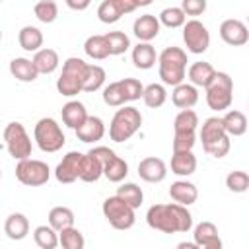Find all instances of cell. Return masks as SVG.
Listing matches in <instances>:
<instances>
[{"label":"cell","mask_w":249,"mask_h":249,"mask_svg":"<svg viewBox=\"0 0 249 249\" xmlns=\"http://www.w3.org/2000/svg\"><path fill=\"white\" fill-rule=\"evenodd\" d=\"M220 37L224 43L231 45V47H241L249 41V29L241 19H224L220 23Z\"/></svg>","instance_id":"obj_14"},{"label":"cell","mask_w":249,"mask_h":249,"mask_svg":"<svg viewBox=\"0 0 249 249\" xmlns=\"http://www.w3.org/2000/svg\"><path fill=\"white\" fill-rule=\"evenodd\" d=\"M202 150L212 158H224L230 152V134L224 128L222 117H208L198 132Z\"/></svg>","instance_id":"obj_3"},{"label":"cell","mask_w":249,"mask_h":249,"mask_svg":"<svg viewBox=\"0 0 249 249\" xmlns=\"http://www.w3.org/2000/svg\"><path fill=\"white\" fill-rule=\"evenodd\" d=\"M158 56L160 54L150 43H138L136 47H132V62L140 70H150L158 62Z\"/></svg>","instance_id":"obj_26"},{"label":"cell","mask_w":249,"mask_h":249,"mask_svg":"<svg viewBox=\"0 0 249 249\" xmlns=\"http://www.w3.org/2000/svg\"><path fill=\"white\" fill-rule=\"evenodd\" d=\"M103 175V163L97 156H93L91 152L84 154V161H82V175L80 179L86 183H95L99 177Z\"/></svg>","instance_id":"obj_33"},{"label":"cell","mask_w":249,"mask_h":249,"mask_svg":"<svg viewBox=\"0 0 249 249\" xmlns=\"http://www.w3.org/2000/svg\"><path fill=\"white\" fill-rule=\"evenodd\" d=\"M103 103L109 107H123L126 103V93L123 88V82H111L103 88Z\"/></svg>","instance_id":"obj_36"},{"label":"cell","mask_w":249,"mask_h":249,"mask_svg":"<svg viewBox=\"0 0 249 249\" xmlns=\"http://www.w3.org/2000/svg\"><path fill=\"white\" fill-rule=\"evenodd\" d=\"M198 126V115L193 109H185L179 111L175 121H173V132L175 134H189V132H196Z\"/></svg>","instance_id":"obj_35"},{"label":"cell","mask_w":249,"mask_h":249,"mask_svg":"<svg viewBox=\"0 0 249 249\" xmlns=\"http://www.w3.org/2000/svg\"><path fill=\"white\" fill-rule=\"evenodd\" d=\"M195 144H196V132L173 134V152H193Z\"/></svg>","instance_id":"obj_46"},{"label":"cell","mask_w":249,"mask_h":249,"mask_svg":"<svg viewBox=\"0 0 249 249\" xmlns=\"http://www.w3.org/2000/svg\"><path fill=\"white\" fill-rule=\"evenodd\" d=\"M4 233L12 241H19V239L27 237V233H29V220L25 218V214H21V212L10 214L6 218V222H4Z\"/></svg>","instance_id":"obj_23"},{"label":"cell","mask_w":249,"mask_h":249,"mask_svg":"<svg viewBox=\"0 0 249 249\" xmlns=\"http://www.w3.org/2000/svg\"><path fill=\"white\" fill-rule=\"evenodd\" d=\"M10 72H12V76H14L16 80H19V82H33V80H37V76H39V72H37L33 60L23 58V56H18V58H14V60L10 62Z\"/></svg>","instance_id":"obj_28"},{"label":"cell","mask_w":249,"mask_h":249,"mask_svg":"<svg viewBox=\"0 0 249 249\" xmlns=\"http://www.w3.org/2000/svg\"><path fill=\"white\" fill-rule=\"evenodd\" d=\"M76 136L78 140L86 142V144H91V142H97L105 136V123L99 119V117H93L89 115L88 121L76 130Z\"/></svg>","instance_id":"obj_22"},{"label":"cell","mask_w":249,"mask_h":249,"mask_svg":"<svg viewBox=\"0 0 249 249\" xmlns=\"http://www.w3.org/2000/svg\"><path fill=\"white\" fill-rule=\"evenodd\" d=\"M86 70H88V62L78 58V56H70L64 60L62 64V72L56 80V89L60 95L66 97H74L80 91H84V78H86Z\"/></svg>","instance_id":"obj_4"},{"label":"cell","mask_w":249,"mask_h":249,"mask_svg":"<svg viewBox=\"0 0 249 249\" xmlns=\"http://www.w3.org/2000/svg\"><path fill=\"white\" fill-rule=\"evenodd\" d=\"M196 171V156L193 152H173L171 156V173L179 177H189Z\"/></svg>","instance_id":"obj_24"},{"label":"cell","mask_w":249,"mask_h":249,"mask_svg":"<svg viewBox=\"0 0 249 249\" xmlns=\"http://www.w3.org/2000/svg\"><path fill=\"white\" fill-rule=\"evenodd\" d=\"M123 88H124V93H126V101H136L144 95V86L140 80L136 78H123Z\"/></svg>","instance_id":"obj_45"},{"label":"cell","mask_w":249,"mask_h":249,"mask_svg":"<svg viewBox=\"0 0 249 249\" xmlns=\"http://www.w3.org/2000/svg\"><path fill=\"white\" fill-rule=\"evenodd\" d=\"M103 216L107 218V222L115 228V230H130L136 222V216H134V208L128 206L123 198H119L117 195L115 196H109L103 200Z\"/></svg>","instance_id":"obj_9"},{"label":"cell","mask_w":249,"mask_h":249,"mask_svg":"<svg viewBox=\"0 0 249 249\" xmlns=\"http://www.w3.org/2000/svg\"><path fill=\"white\" fill-rule=\"evenodd\" d=\"M187 76H189V82L195 86V88H208L216 76V70L210 62H204V60H198V62H193L187 70Z\"/></svg>","instance_id":"obj_20"},{"label":"cell","mask_w":249,"mask_h":249,"mask_svg":"<svg viewBox=\"0 0 249 249\" xmlns=\"http://www.w3.org/2000/svg\"><path fill=\"white\" fill-rule=\"evenodd\" d=\"M187 53L179 47H165L158 56V72L165 86H181L187 78Z\"/></svg>","instance_id":"obj_2"},{"label":"cell","mask_w":249,"mask_h":249,"mask_svg":"<svg viewBox=\"0 0 249 249\" xmlns=\"http://www.w3.org/2000/svg\"><path fill=\"white\" fill-rule=\"evenodd\" d=\"M142 99H144L146 107H150V109H158V107H161V105L165 103V99H167V91H165V88H163L161 84H148V86L144 88V95H142Z\"/></svg>","instance_id":"obj_39"},{"label":"cell","mask_w":249,"mask_h":249,"mask_svg":"<svg viewBox=\"0 0 249 249\" xmlns=\"http://www.w3.org/2000/svg\"><path fill=\"white\" fill-rule=\"evenodd\" d=\"M60 115H62V123L72 128V130H78L86 121H88V111H86V105L82 101H68L62 105L60 109Z\"/></svg>","instance_id":"obj_18"},{"label":"cell","mask_w":249,"mask_h":249,"mask_svg":"<svg viewBox=\"0 0 249 249\" xmlns=\"http://www.w3.org/2000/svg\"><path fill=\"white\" fill-rule=\"evenodd\" d=\"M169 196L173 202L181 204V206H189L193 202H196L198 198V189L195 183L187 181V179H179L175 183H171L169 187Z\"/></svg>","instance_id":"obj_19"},{"label":"cell","mask_w":249,"mask_h":249,"mask_svg":"<svg viewBox=\"0 0 249 249\" xmlns=\"http://www.w3.org/2000/svg\"><path fill=\"white\" fill-rule=\"evenodd\" d=\"M181 10L185 12V16H200L206 10V2L204 0H183Z\"/></svg>","instance_id":"obj_47"},{"label":"cell","mask_w":249,"mask_h":249,"mask_svg":"<svg viewBox=\"0 0 249 249\" xmlns=\"http://www.w3.org/2000/svg\"><path fill=\"white\" fill-rule=\"evenodd\" d=\"M58 237H60V247L62 249H84V245H86V239H84V235L78 228L62 230L58 233Z\"/></svg>","instance_id":"obj_43"},{"label":"cell","mask_w":249,"mask_h":249,"mask_svg":"<svg viewBox=\"0 0 249 249\" xmlns=\"http://www.w3.org/2000/svg\"><path fill=\"white\" fill-rule=\"evenodd\" d=\"M160 19L152 14H142L132 23V33L138 39V43H150L160 33Z\"/></svg>","instance_id":"obj_15"},{"label":"cell","mask_w":249,"mask_h":249,"mask_svg":"<svg viewBox=\"0 0 249 249\" xmlns=\"http://www.w3.org/2000/svg\"><path fill=\"white\" fill-rule=\"evenodd\" d=\"M4 144H6L8 154L18 161L29 160L31 150H33L31 138H29L25 126L21 123H18V121H12V123L6 124V128H4Z\"/></svg>","instance_id":"obj_7"},{"label":"cell","mask_w":249,"mask_h":249,"mask_svg":"<svg viewBox=\"0 0 249 249\" xmlns=\"http://www.w3.org/2000/svg\"><path fill=\"white\" fill-rule=\"evenodd\" d=\"M193 239L198 249H222V239L218 235V228L212 222H200L195 226Z\"/></svg>","instance_id":"obj_17"},{"label":"cell","mask_w":249,"mask_h":249,"mask_svg":"<svg viewBox=\"0 0 249 249\" xmlns=\"http://www.w3.org/2000/svg\"><path fill=\"white\" fill-rule=\"evenodd\" d=\"M222 123H224V128L230 136H241L247 130V117L237 109L226 111V115L222 117Z\"/></svg>","instance_id":"obj_31"},{"label":"cell","mask_w":249,"mask_h":249,"mask_svg":"<svg viewBox=\"0 0 249 249\" xmlns=\"http://www.w3.org/2000/svg\"><path fill=\"white\" fill-rule=\"evenodd\" d=\"M84 51L93 60H103V58L111 56V49H109L105 35H89L84 43Z\"/></svg>","instance_id":"obj_29"},{"label":"cell","mask_w":249,"mask_h":249,"mask_svg":"<svg viewBox=\"0 0 249 249\" xmlns=\"http://www.w3.org/2000/svg\"><path fill=\"white\" fill-rule=\"evenodd\" d=\"M82 161H84V154L80 152H68L56 165L54 169V177L58 183H64V185H70L74 181L80 179L82 175Z\"/></svg>","instance_id":"obj_13"},{"label":"cell","mask_w":249,"mask_h":249,"mask_svg":"<svg viewBox=\"0 0 249 249\" xmlns=\"http://www.w3.org/2000/svg\"><path fill=\"white\" fill-rule=\"evenodd\" d=\"M165 175H167V165H165L163 160L154 158V156L140 160V163H138V177L144 179L146 183H161L165 179Z\"/></svg>","instance_id":"obj_16"},{"label":"cell","mask_w":249,"mask_h":249,"mask_svg":"<svg viewBox=\"0 0 249 249\" xmlns=\"http://www.w3.org/2000/svg\"><path fill=\"white\" fill-rule=\"evenodd\" d=\"M33 239L37 243L39 249H56V245H60V237L58 231L51 226H37L33 230Z\"/></svg>","instance_id":"obj_34"},{"label":"cell","mask_w":249,"mask_h":249,"mask_svg":"<svg viewBox=\"0 0 249 249\" xmlns=\"http://www.w3.org/2000/svg\"><path fill=\"white\" fill-rule=\"evenodd\" d=\"M74 212L68 208V206H54L51 208L49 212V226L54 228L58 233L62 230H68V228H74Z\"/></svg>","instance_id":"obj_32"},{"label":"cell","mask_w":249,"mask_h":249,"mask_svg":"<svg viewBox=\"0 0 249 249\" xmlns=\"http://www.w3.org/2000/svg\"><path fill=\"white\" fill-rule=\"evenodd\" d=\"M105 37H107V43H109V49H111V56L123 54L130 49V39L123 31H107Z\"/></svg>","instance_id":"obj_42"},{"label":"cell","mask_w":249,"mask_h":249,"mask_svg":"<svg viewBox=\"0 0 249 249\" xmlns=\"http://www.w3.org/2000/svg\"><path fill=\"white\" fill-rule=\"evenodd\" d=\"M117 196L119 198H123L128 206H132L134 210L142 204V200H144V193H142V189L136 185V183H124V185H121L119 189H117Z\"/></svg>","instance_id":"obj_40"},{"label":"cell","mask_w":249,"mask_h":249,"mask_svg":"<svg viewBox=\"0 0 249 249\" xmlns=\"http://www.w3.org/2000/svg\"><path fill=\"white\" fill-rule=\"evenodd\" d=\"M233 99V80L226 72H216L212 84L206 88V103L212 111H226L230 109Z\"/></svg>","instance_id":"obj_8"},{"label":"cell","mask_w":249,"mask_h":249,"mask_svg":"<svg viewBox=\"0 0 249 249\" xmlns=\"http://www.w3.org/2000/svg\"><path fill=\"white\" fill-rule=\"evenodd\" d=\"M183 43L189 53L193 54H202L210 47V33L206 25L198 19H189L183 25Z\"/></svg>","instance_id":"obj_11"},{"label":"cell","mask_w":249,"mask_h":249,"mask_svg":"<svg viewBox=\"0 0 249 249\" xmlns=\"http://www.w3.org/2000/svg\"><path fill=\"white\" fill-rule=\"evenodd\" d=\"M66 6L72 8V10H86V8L89 6V2H88V0H84V2H72V0H66Z\"/></svg>","instance_id":"obj_48"},{"label":"cell","mask_w":249,"mask_h":249,"mask_svg":"<svg viewBox=\"0 0 249 249\" xmlns=\"http://www.w3.org/2000/svg\"><path fill=\"white\" fill-rule=\"evenodd\" d=\"M175 249H198V245L195 241H181V243H177Z\"/></svg>","instance_id":"obj_49"},{"label":"cell","mask_w":249,"mask_h":249,"mask_svg":"<svg viewBox=\"0 0 249 249\" xmlns=\"http://www.w3.org/2000/svg\"><path fill=\"white\" fill-rule=\"evenodd\" d=\"M33 138H35V144L39 146V150L47 152V154L58 152L66 142V136L60 128V124L51 117H43L37 121L35 128H33Z\"/></svg>","instance_id":"obj_6"},{"label":"cell","mask_w":249,"mask_h":249,"mask_svg":"<svg viewBox=\"0 0 249 249\" xmlns=\"http://www.w3.org/2000/svg\"><path fill=\"white\" fill-rule=\"evenodd\" d=\"M142 126V115L136 107L132 105H124L121 109H117V113L111 119L109 124V138L113 142H126L128 138H132L138 128Z\"/></svg>","instance_id":"obj_5"},{"label":"cell","mask_w":249,"mask_h":249,"mask_svg":"<svg viewBox=\"0 0 249 249\" xmlns=\"http://www.w3.org/2000/svg\"><path fill=\"white\" fill-rule=\"evenodd\" d=\"M103 175H105L111 183H121V181L128 175V163H126L123 158H119L117 154H111L109 160H107L105 165H103Z\"/></svg>","instance_id":"obj_30"},{"label":"cell","mask_w":249,"mask_h":249,"mask_svg":"<svg viewBox=\"0 0 249 249\" xmlns=\"http://www.w3.org/2000/svg\"><path fill=\"white\" fill-rule=\"evenodd\" d=\"M247 21H249V16H247Z\"/></svg>","instance_id":"obj_50"},{"label":"cell","mask_w":249,"mask_h":249,"mask_svg":"<svg viewBox=\"0 0 249 249\" xmlns=\"http://www.w3.org/2000/svg\"><path fill=\"white\" fill-rule=\"evenodd\" d=\"M171 101H173V105L179 107L181 111L193 109V107L196 105V101H198V89H196L193 84L183 82L181 86L173 88V91H171Z\"/></svg>","instance_id":"obj_21"},{"label":"cell","mask_w":249,"mask_h":249,"mask_svg":"<svg viewBox=\"0 0 249 249\" xmlns=\"http://www.w3.org/2000/svg\"><path fill=\"white\" fill-rule=\"evenodd\" d=\"M31 60H33V64H35L39 74H53L60 64L58 53L54 49H49V47H45L39 53H35Z\"/></svg>","instance_id":"obj_27"},{"label":"cell","mask_w":249,"mask_h":249,"mask_svg":"<svg viewBox=\"0 0 249 249\" xmlns=\"http://www.w3.org/2000/svg\"><path fill=\"white\" fill-rule=\"evenodd\" d=\"M105 78H107V74L99 64H88L86 78H84V91H88V93L97 91L99 88H103Z\"/></svg>","instance_id":"obj_38"},{"label":"cell","mask_w":249,"mask_h":249,"mask_svg":"<svg viewBox=\"0 0 249 249\" xmlns=\"http://www.w3.org/2000/svg\"><path fill=\"white\" fill-rule=\"evenodd\" d=\"M18 43L27 53H39L43 47V33L35 25H25L18 33Z\"/></svg>","instance_id":"obj_25"},{"label":"cell","mask_w":249,"mask_h":249,"mask_svg":"<svg viewBox=\"0 0 249 249\" xmlns=\"http://www.w3.org/2000/svg\"><path fill=\"white\" fill-rule=\"evenodd\" d=\"M150 2L144 0V2H132V0H103L99 6H97V18L99 21L103 23H115L119 21L124 14H130L134 12L136 8L140 6H148Z\"/></svg>","instance_id":"obj_12"},{"label":"cell","mask_w":249,"mask_h":249,"mask_svg":"<svg viewBox=\"0 0 249 249\" xmlns=\"http://www.w3.org/2000/svg\"><path fill=\"white\" fill-rule=\"evenodd\" d=\"M146 222L152 230L163 233H179V231H189L193 228L191 212L187 210V206H181L177 202L150 206L146 212Z\"/></svg>","instance_id":"obj_1"},{"label":"cell","mask_w":249,"mask_h":249,"mask_svg":"<svg viewBox=\"0 0 249 249\" xmlns=\"http://www.w3.org/2000/svg\"><path fill=\"white\" fill-rule=\"evenodd\" d=\"M158 19H160V23H163V25L169 27V29L183 27V25L187 23V16H185V12L181 10V6H167V8H163V10L160 12Z\"/></svg>","instance_id":"obj_37"},{"label":"cell","mask_w":249,"mask_h":249,"mask_svg":"<svg viewBox=\"0 0 249 249\" xmlns=\"http://www.w3.org/2000/svg\"><path fill=\"white\" fill-rule=\"evenodd\" d=\"M226 187L231 193H245L249 189V173L245 171H230L226 177Z\"/></svg>","instance_id":"obj_44"},{"label":"cell","mask_w":249,"mask_h":249,"mask_svg":"<svg viewBox=\"0 0 249 249\" xmlns=\"http://www.w3.org/2000/svg\"><path fill=\"white\" fill-rule=\"evenodd\" d=\"M33 14L41 23H53L58 18V6L53 0H41L33 6Z\"/></svg>","instance_id":"obj_41"},{"label":"cell","mask_w":249,"mask_h":249,"mask_svg":"<svg viewBox=\"0 0 249 249\" xmlns=\"http://www.w3.org/2000/svg\"><path fill=\"white\" fill-rule=\"evenodd\" d=\"M16 179L27 187H41L51 179V169L41 160H21L16 163Z\"/></svg>","instance_id":"obj_10"}]
</instances>
